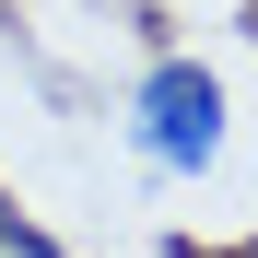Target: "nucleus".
<instances>
[{
	"instance_id": "nucleus-1",
	"label": "nucleus",
	"mask_w": 258,
	"mask_h": 258,
	"mask_svg": "<svg viewBox=\"0 0 258 258\" xmlns=\"http://www.w3.org/2000/svg\"><path fill=\"white\" fill-rule=\"evenodd\" d=\"M129 117H141V153L164 164V176H200V164L223 153V82H211L200 59H153L141 94H129Z\"/></svg>"
}]
</instances>
